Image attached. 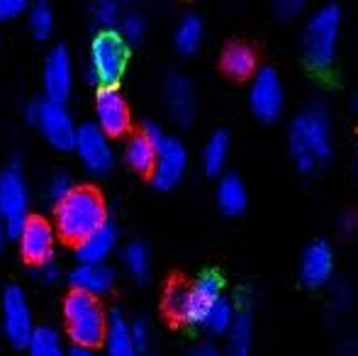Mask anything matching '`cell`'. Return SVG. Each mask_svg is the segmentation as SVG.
<instances>
[{
	"instance_id": "obj_1",
	"label": "cell",
	"mask_w": 358,
	"mask_h": 356,
	"mask_svg": "<svg viewBox=\"0 0 358 356\" xmlns=\"http://www.w3.org/2000/svg\"><path fill=\"white\" fill-rule=\"evenodd\" d=\"M287 147L300 171H315L324 166L334 152L329 113L317 103L300 110L290 122Z\"/></svg>"
},
{
	"instance_id": "obj_2",
	"label": "cell",
	"mask_w": 358,
	"mask_h": 356,
	"mask_svg": "<svg viewBox=\"0 0 358 356\" xmlns=\"http://www.w3.org/2000/svg\"><path fill=\"white\" fill-rule=\"evenodd\" d=\"M108 220L103 195L90 185H76L66 198L54 205V229L64 239L78 242Z\"/></svg>"
},
{
	"instance_id": "obj_3",
	"label": "cell",
	"mask_w": 358,
	"mask_h": 356,
	"mask_svg": "<svg viewBox=\"0 0 358 356\" xmlns=\"http://www.w3.org/2000/svg\"><path fill=\"white\" fill-rule=\"evenodd\" d=\"M224 290L220 271H203L193 283H171L166 288V310L185 325H203L205 313Z\"/></svg>"
},
{
	"instance_id": "obj_4",
	"label": "cell",
	"mask_w": 358,
	"mask_h": 356,
	"mask_svg": "<svg viewBox=\"0 0 358 356\" xmlns=\"http://www.w3.org/2000/svg\"><path fill=\"white\" fill-rule=\"evenodd\" d=\"M341 32V8L334 3L320 5L310 15L305 29H302V54L305 62L315 71H327L331 69L336 59V47H339Z\"/></svg>"
},
{
	"instance_id": "obj_5",
	"label": "cell",
	"mask_w": 358,
	"mask_h": 356,
	"mask_svg": "<svg viewBox=\"0 0 358 356\" xmlns=\"http://www.w3.org/2000/svg\"><path fill=\"white\" fill-rule=\"evenodd\" d=\"M64 322H66L69 337L73 339V347L93 349L105 337L108 313H105L100 298L71 290L64 298Z\"/></svg>"
},
{
	"instance_id": "obj_6",
	"label": "cell",
	"mask_w": 358,
	"mask_h": 356,
	"mask_svg": "<svg viewBox=\"0 0 358 356\" xmlns=\"http://www.w3.org/2000/svg\"><path fill=\"white\" fill-rule=\"evenodd\" d=\"M129 44L120 37L117 29H98L90 42L88 52V69L85 78L100 86H117L127 69Z\"/></svg>"
},
{
	"instance_id": "obj_7",
	"label": "cell",
	"mask_w": 358,
	"mask_h": 356,
	"mask_svg": "<svg viewBox=\"0 0 358 356\" xmlns=\"http://www.w3.org/2000/svg\"><path fill=\"white\" fill-rule=\"evenodd\" d=\"M142 132L154 142L156 147V162H154V183L159 188H173L180 178H183L185 169H188V147L180 142L178 137L169 134L159 122L146 120Z\"/></svg>"
},
{
	"instance_id": "obj_8",
	"label": "cell",
	"mask_w": 358,
	"mask_h": 356,
	"mask_svg": "<svg viewBox=\"0 0 358 356\" xmlns=\"http://www.w3.org/2000/svg\"><path fill=\"white\" fill-rule=\"evenodd\" d=\"M24 115H27L29 122H34L42 129V134L47 137L49 144H54L59 149L73 147L76 127L78 124H76L66 103H59V100H49V98H34L24 105Z\"/></svg>"
},
{
	"instance_id": "obj_9",
	"label": "cell",
	"mask_w": 358,
	"mask_h": 356,
	"mask_svg": "<svg viewBox=\"0 0 358 356\" xmlns=\"http://www.w3.org/2000/svg\"><path fill=\"white\" fill-rule=\"evenodd\" d=\"M29 185L20 164H8L0 171V215L5 222V234L17 237L20 227L29 218Z\"/></svg>"
},
{
	"instance_id": "obj_10",
	"label": "cell",
	"mask_w": 358,
	"mask_h": 356,
	"mask_svg": "<svg viewBox=\"0 0 358 356\" xmlns=\"http://www.w3.org/2000/svg\"><path fill=\"white\" fill-rule=\"evenodd\" d=\"M0 310H3V332L13 344L22 347L27 344L29 334L34 329V315L29 298L22 285L8 283L0 295Z\"/></svg>"
},
{
	"instance_id": "obj_11",
	"label": "cell",
	"mask_w": 358,
	"mask_h": 356,
	"mask_svg": "<svg viewBox=\"0 0 358 356\" xmlns=\"http://www.w3.org/2000/svg\"><path fill=\"white\" fill-rule=\"evenodd\" d=\"M249 105L254 115L264 122H273L285 108V88L280 73L273 66H261L254 71L249 86Z\"/></svg>"
},
{
	"instance_id": "obj_12",
	"label": "cell",
	"mask_w": 358,
	"mask_h": 356,
	"mask_svg": "<svg viewBox=\"0 0 358 356\" xmlns=\"http://www.w3.org/2000/svg\"><path fill=\"white\" fill-rule=\"evenodd\" d=\"M73 149L80 164L93 173H105L115 164V149L110 134H105L95 122H80L76 127Z\"/></svg>"
},
{
	"instance_id": "obj_13",
	"label": "cell",
	"mask_w": 358,
	"mask_h": 356,
	"mask_svg": "<svg viewBox=\"0 0 358 356\" xmlns=\"http://www.w3.org/2000/svg\"><path fill=\"white\" fill-rule=\"evenodd\" d=\"M76 69H73V54L66 44H54L44 57L42 69V83H44V98L66 103V98L73 90Z\"/></svg>"
},
{
	"instance_id": "obj_14",
	"label": "cell",
	"mask_w": 358,
	"mask_h": 356,
	"mask_svg": "<svg viewBox=\"0 0 358 356\" xmlns=\"http://www.w3.org/2000/svg\"><path fill=\"white\" fill-rule=\"evenodd\" d=\"M54 242H57V229L49 220L29 215L17 232L20 252L27 262L42 264L47 259H54Z\"/></svg>"
},
{
	"instance_id": "obj_15",
	"label": "cell",
	"mask_w": 358,
	"mask_h": 356,
	"mask_svg": "<svg viewBox=\"0 0 358 356\" xmlns=\"http://www.w3.org/2000/svg\"><path fill=\"white\" fill-rule=\"evenodd\" d=\"M95 124L105 134H120L129 127V105L117 86H100L95 93Z\"/></svg>"
},
{
	"instance_id": "obj_16",
	"label": "cell",
	"mask_w": 358,
	"mask_h": 356,
	"mask_svg": "<svg viewBox=\"0 0 358 356\" xmlns=\"http://www.w3.org/2000/svg\"><path fill=\"white\" fill-rule=\"evenodd\" d=\"M164 103L176 122L188 124L195 118V108H198V95H195L193 81L176 69L169 71L164 78Z\"/></svg>"
},
{
	"instance_id": "obj_17",
	"label": "cell",
	"mask_w": 358,
	"mask_h": 356,
	"mask_svg": "<svg viewBox=\"0 0 358 356\" xmlns=\"http://www.w3.org/2000/svg\"><path fill=\"white\" fill-rule=\"evenodd\" d=\"M334 273V249L324 239H315L307 244L300 259V278L310 288H320Z\"/></svg>"
},
{
	"instance_id": "obj_18",
	"label": "cell",
	"mask_w": 358,
	"mask_h": 356,
	"mask_svg": "<svg viewBox=\"0 0 358 356\" xmlns=\"http://www.w3.org/2000/svg\"><path fill=\"white\" fill-rule=\"evenodd\" d=\"M120 242V229L113 220H105L100 227L76 242V257L83 264H105Z\"/></svg>"
},
{
	"instance_id": "obj_19",
	"label": "cell",
	"mask_w": 358,
	"mask_h": 356,
	"mask_svg": "<svg viewBox=\"0 0 358 356\" xmlns=\"http://www.w3.org/2000/svg\"><path fill=\"white\" fill-rule=\"evenodd\" d=\"M69 280H71V290L78 293H88L100 298L115 285V269L110 264H83L78 262L69 271Z\"/></svg>"
},
{
	"instance_id": "obj_20",
	"label": "cell",
	"mask_w": 358,
	"mask_h": 356,
	"mask_svg": "<svg viewBox=\"0 0 358 356\" xmlns=\"http://www.w3.org/2000/svg\"><path fill=\"white\" fill-rule=\"evenodd\" d=\"M100 344H103V356H139L129 332V320L117 308L108 313V327Z\"/></svg>"
},
{
	"instance_id": "obj_21",
	"label": "cell",
	"mask_w": 358,
	"mask_h": 356,
	"mask_svg": "<svg viewBox=\"0 0 358 356\" xmlns=\"http://www.w3.org/2000/svg\"><path fill=\"white\" fill-rule=\"evenodd\" d=\"M24 347H27V356H69L62 332L52 325H34Z\"/></svg>"
},
{
	"instance_id": "obj_22",
	"label": "cell",
	"mask_w": 358,
	"mask_h": 356,
	"mask_svg": "<svg viewBox=\"0 0 358 356\" xmlns=\"http://www.w3.org/2000/svg\"><path fill=\"white\" fill-rule=\"evenodd\" d=\"M217 205L222 208V213L227 215H239L249 203V193L246 185L236 173H224L217 183Z\"/></svg>"
},
{
	"instance_id": "obj_23",
	"label": "cell",
	"mask_w": 358,
	"mask_h": 356,
	"mask_svg": "<svg viewBox=\"0 0 358 356\" xmlns=\"http://www.w3.org/2000/svg\"><path fill=\"white\" fill-rule=\"evenodd\" d=\"M251 347H254V320L246 310H239L234 325L227 332L224 356H251Z\"/></svg>"
},
{
	"instance_id": "obj_24",
	"label": "cell",
	"mask_w": 358,
	"mask_h": 356,
	"mask_svg": "<svg viewBox=\"0 0 358 356\" xmlns=\"http://www.w3.org/2000/svg\"><path fill=\"white\" fill-rule=\"evenodd\" d=\"M205 37V22L198 13H185L180 15L178 24H176V32H173V42L178 47V52L183 54H193L200 49Z\"/></svg>"
},
{
	"instance_id": "obj_25",
	"label": "cell",
	"mask_w": 358,
	"mask_h": 356,
	"mask_svg": "<svg viewBox=\"0 0 358 356\" xmlns=\"http://www.w3.org/2000/svg\"><path fill=\"white\" fill-rule=\"evenodd\" d=\"M222 69L234 78H246L256 71V54L249 44L231 42L222 52Z\"/></svg>"
},
{
	"instance_id": "obj_26",
	"label": "cell",
	"mask_w": 358,
	"mask_h": 356,
	"mask_svg": "<svg viewBox=\"0 0 358 356\" xmlns=\"http://www.w3.org/2000/svg\"><path fill=\"white\" fill-rule=\"evenodd\" d=\"M236 313H239V310H236L234 300L227 298V295H220V298L210 305L208 313H205L203 325H200V327H205L213 334H227L231 325H234Z\"/></svg>"
},
{
	"instance_id": "obj_27",
	"label": "cell",
	"mask_w": 358,
	"mask_h": 356,
	"mask_svg": "<svg viewBox=\"0 0 358 356\" xmlns=\"http://www.w3.org/2000/svg\"><path fill=\"white\" fill-rule=\"evenodd\" d=\"M124 159L137 171H151L156 162V147L144 132H137L124 142Z\"/></svg>"
},
{
	"instance_id": "obj_28",
	"label": "cell",
	"mask_w": 358,
	"mask_h": 356,
	"mask_svg": "<svg viewBox=\"0 0 358 356\" xmlns=\"http://www.w3.org/2000/svg\"><path fill=\"white\" fill-rule=\"evenodd\" d=\"M229 157V132L215 129L203 147V166L208 173H220Z\"/></svg>"
},
{
	"instance_id": "obj_29",
	"label": "cell",
	"mask_w": 358,
	"mask_h": 356,
	"mask_svg": "<svg viewBox=\"0 0 358 356\" xmlns=\"http://www.w3.org/2000/svg\"><path fill=\"white\" fill-rule=\"evenodd\" d=\"M122 262H124V269L134 276V278L144 280L151 271V252L149 247L142 242V239H132V242L124 244L122 249Z\"/></svg>"
},
{
	"instance_id": "obj_30",
	"label": "cell",
	"mask_w": 358,
	"mask_h": 356,
	"mask_svg": "<svg viewBox=\"0 0 358 356\" xmlns=\"http://www.w3.org/2000/svg\"><path fill=\"white\" fill-rule=\"evenodd\" d=\"M27 24L29 29H32L34 37L44 39L52 34L54 24H57V15H54V8L49 3H44V0H39V3H32L27 8Z\"/></svg>"
},
{
	"instance_id": "obj_31",
	"label": "cell",
	"mask_w": 358,
	"mask_h": 356,
	"mask_svg": "<svg viewBox=\"0 0 358 356\" xmlns=\"http://www.w3.org/2000/svg\"><path fill=\"white\" fill-rule=\"evenodd\" d=\"M117 32L124 42H142L146 34V15L142 10H124L117 20Z\"/></svg>"
},
{
	"instance_id": "obj_32",
	"label": "cell",
	"mask_w": 358,
	"mask_h": 356,
	"mask_svg": "<svg viewBox=\"0 0 358 356\" xmlns=\"http://www.w3.org/2000/svg\"><path fill=\"white\" fill-rule=\"evenodd\" d=\"M120 15H122V10L115 0H95L90 5V20L98 29H115Z\"/></svg>"
},
{
	"instance_id": "obj_33",
	"label": "cell",
	"mask_w": 358,
	"mask_h": 356,
	"mask_svg": "<svg viewBox=\"0 0 358 356\" xmlns=\"http://www.w3.org/2000/svg\"><path fill=\"white\" fill-rule=\"evenodd\" d=\"M76 188L73 176L69 171H54L47 180V198L52 200L54 205L59 203L62 198H66L69 193Z\"/></svg>"
},
{
	"instance_id": "obj_34",
	"label": "cell",
	"mask_w": 358,
	"mask_h": 356,
	"mask_svg": "<svg viewBox=\"0 0 358 356\" xmlns=\"http://www.w3.org/2000/svg\"><path fill=\"white\" fill-rule=\"evenodd\" d=\"M129 332H132V342L137 347L139 356H146L151 352V344H154V334H151V325L144 318L129 320Z\"/></svg>"
},
{
	"instance_id": "obj_35",
	"label": "cell",
	"mask_w": 358,
	"mask_h": 356,
	"mask_svg": "<svg viewBox=\"0 0 358 356\" xmlns=\"http://www.w3.org/2000/svg\"><path fill=\"white\" fill-rule=\"evenodd\" d=\"M37 276L47 283H54V280L62 278V266H59L57 259H47V262L37 264Z\"/></svg>"
},
{
	"instance_id": "obj_36",
	"label": "cell",
	"mask_w": 358,
	"mask_h": 356,
	"mask_svg": "<svg viewBox=\"0 0 358 356\" xmlns=\"http://www.w3.org/2000/svg\"><path fill=\"white\" fill-rule=\"evenodd\" d=\"M300 13H302L300 0H278V3H275V15H278V17H283V20H290V17H295V15H300Z\"/></svg>"
},
{
	"instance_id": "obj_37",
	"label": "cell",
	"mask_w": 358,
	"mask_h": 356,
	"mask_svg": "<svg viewBox=\"0 0 358 356\" xmlns=\"http://www.w3.org/2000/svg\"><path fill=\"white\" fill-rule=\"evenodd\" d=\"M22 10H27L24 0H0V20L15 17V15H20Z\"/></svg>"
},
{
	"instance_id": "obj_38",
	"label": "cell",
	"mask_w": 358,
	"mask_h": 356,
	"mask_svg": "<svg viewBox=\"0 0 358 356\" xmlns=\"http://www.w3.org/2000/svg\"><path fill=\"white\" fill-rule=\"evenodd\" d=\"M188 356H224V352H220L213 342H200V344H195V347L190 349Z\"/></svg>"
},
{
	"instance_id": "obj_39",
	"label": "cell",
	"mask_w": 358,
	"mask_h": 356,
	"mask_svg": "<svg viewBox=\"0 0 358 356\" xmlns=\"http://www.w3.org/2000/svg\"><path fill=\"white\" fill-rule=\"evenodd\" d=\"M69 356H100V354L93 352L90 347H71L69 349Z\"/></svg>"
},
{
	"instance_id": "obj_40",
	"label": "cell",
	"mask_w": 358,
	"mask_h": 356,
	"mask_svg": "<svg viewBox=\"0 0 358 356\" xmlns=\"http://www.w3.org/2000/svg\"><path fill=\"white\" fill-rule=\"evenodd\" d=\"M3 242H5V222H3V215H0V249H3Z\"/></svg>"
},
{
	"instance_id": "obj_41",
	"label": "cell",
	"mask_w": 358,
	"mask_h": 356,
	"mask_svg": "<svg viewBox=\"0 0 358 356\" xmlns=\"http://www.w3.org/2000/svg\"><path fill=\"white\" fill-rule=\"evenodd\" d=\"M356 110H358V93H356Z\"/></svg>"
},
{
	"instance_id": "obj_42",
	"label": "cell",
	"mask_w": 358,
	"mask_h": 356,
	"mask_svg": "<svg viewBox=\"0 0 358 356\" xmlns=\"http://www.w3.org/2000/svg\"><path fill=\"white\" fill-rule=\"evenodd\" d=\"M356 162H358V147H356Z\"/></svg>"
}]
</instances>
